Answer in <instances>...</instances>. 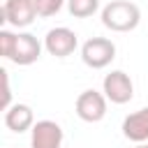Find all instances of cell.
Returning a JSON list of instances; mask_svg holds the SVG:
<instances>
[{
  "label": "cell",
  "mask_w": 148,
  "mask_h": 148,
  "mask_svg": "<svg viewBox=\"0 0 148 148\" xmlns=\"http://www.w3.org/2000/svg\"><path fill=\"white\" fill-rule=\"evenodd\" d=\"M0 53L14 65H32L42 56V42L30 32H9L0 30Z\"/></svg>",
  "instance_id": "1"
},
{
  "label": "cell",
  "mask_w": 148,
  "mask_h": 148,
  "mask_svg": "<svg viewBox=\"0 0 148 148\" xmlns=\"http://www.w3.org/2000/svg\"><path fill=\"white\" fill-rule=\"evenodd\" d=\"M139 21L141 9L130 0H111L102 9V23L113 32H130L139 25Z\"/></svg>",
  "instance_id": "2"
},
{
  "label": "cell",
  "mask_w": 148,
  "mask_h": 148,
  "mask_svg": "<svg viewBox=\"0 0 148 148\" xmlns=\"http://www.w3.org/2000/svg\"><path fill=\"white\" fill-rule=\"evenodd\" d=\"M113 58H116V44L106 37H90L81 46V60L92 69H102L111 65Z\"/></svg>",
  "instance_id": "3"
},
{
  "label": "cell",
  "mask_w": 148,
  "mask_h": 148,
  "mask_svg": "<svg viewBox=\"0 0 148 148\" xmlns=\"http://www.w3.org/2000/svg\"><path fill=\"white\" fill-rule=\"evenodd\" d=\"M37 16L39 14L35 7V0H5L0 9V21L14 28H28Z\"/></svg>",
  "instance_id": "4"
},
{
  "label": "cell",
  "mask_w": 148,
  "mask_h": 148,
  "mask_svg": "<svg viewBox=\"0 0 148 148\" xmlns=\"http://www.w3.org/2000/svg\"><path fill=\"white\" fill-rule=\"evenodd\" d=\"M102 88H104L106 99L113 104H127L134 97V83H132L130 74H125L123 69L109 72L102 81Z\"/></svg>",
  "instance_id": "5"
},
{
  "label": "cell",
  "mask_w": 148,
  "mask_h": 148,
  "mask_svg": "<svg viewBox=\"0 0 148 148\" xmlns=\"http://www.w3.org/2000/svg\"><path fill=\"white\" fill-rule=\"evenodd\" d=\"M76 116L86 123H99L104 116H106V95L97 92V90H83L79 97H76Z\"/></svg>",
  "instance_id": "6"
},
{
  "label": "cell",
  "mask_w": 148,
  "mask_h": 148,
  "mask_svg": "<svg viewBox=\"0 0 148 148\" xmlns=\"http://www.w3.org/2000/svg\"><path fill=\"white\" fill-rule=\"evenodd\" d=\"M76 46H79V37H76V32L74 30H69V28H51L49 32H46V37H44V49L51 53V56H56V58H67V56H72L74 51H76Z\"/></svg>",
  "instance_id": "7"
},
{
  "label": "cell",
  "mask_w": 148,
  "mask_h": 148,
  "mask_svg": "<svg viewBox=\"0 0 148 148\" xmlns=\"http://www.w3.org/2000/svg\"><path fill=\"white\" fill-rule=\"evenodd\" d=\"M30 148H62V130L56 120H37L30 130Z\"/></svg>",
  "instance_id": "8"
},
{
  "label": "cell",
  "mask_w": 148,
  "mask_h": 148,
  "mask_svg": "<svg viewBox=\"0 0 148 148\" xmlns=\"http://www.w3.org/2000/svg\"><path fill=\"white\" fill-rule=\"evenodd\" d=\"M123 134L134 141V143H143L148 141V106L130 113L125 120H123Z\"/></svg>",
  "instance_id": "9"
},
{
  "label": "cell",
  "mask_w": 148,
  "mask_h": 148,
  "mask_svg": "<svg viewBox=\"0 0 148 148\" xmlns=\"http://www.w3.org/2000/svg\"><path fill=\"white\" fill-rule=\"evenodd\" d=\"M5 125L12 130V132H25V130H32L35 125V113L28 104H12L9 109H5Z\"/></svg>",
  "instance_id": "10"
},
{
  "label": "cell",
  "mask_w": 148,
  "mask_h": 148,
  "mask_svg": "<svg viewBox=\"0 0 148 148\" xmlns=\"http://www.w3.org/2000/svg\"><path fill=\"white\" fill-rule=\"evenodd\" d=\"M67 9L76 18H88L99 9V0H67Z\"/></svg>",
  "instance_id": "11"
},
{
  "label": "cell",
  "mask_w": 148,
  "mask_h": 148,
  "mask_svg": "<svg viewBox=\"0 0 148 148\" xmlns=\"http://www.w3.org/2000/svg\"><path fill=\"white\" fill-rule=\"evenodd\" d=\"M62 5H65V0H35V7H37V14L39 16H53V14H58L60 9H62Z\"/></svg>",
  "instance_id": "12"
},
{
  "label": "cell",
  "mask_w": 148,
  "mask_h": 148,
  "mask_svg": "<svg viewBox=\"0 0 148 148\" xmlns=\"http://www.w3.org/2000/svg\"><path fill=\"white\" fill-rule=\"evenodd\" d=\"M2 74V109H9L12 106V90H9V74L7 69H0Z\"/></svg>",
  "instance_id": "13"
},
{
  "label": "cell",
  "mask_w": 148,
  "mask_h": 148,
  "mask_svg": "<svg viewBox=\"0 0 148 148\" xmlns=\"http://www.w3.org/2000/svg\"><path fill=\"white\" fill-rule=\"evenodd\" d=\"M136 148H148V143H146V141H143V143H139V146H136Z\"/></svg>",
  "instance_id": "14"
}]
</instances>
